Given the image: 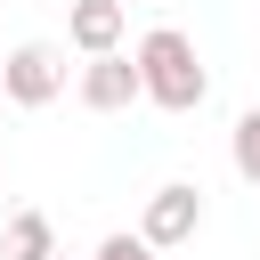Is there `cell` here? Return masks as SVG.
<instances>
[{"instance_id": "1", "label": "cell", "mask_w": 260, "mask_h": 260, "mask_svg": "<svg viewBox=\"0 0 260 260\" xmlns=\"http://www.w3.org/2000/svg\"><path fill=\"white\" fill-rule=\"evenodd\" d=\"M130 57H138V81H146V106H162V114H195V106L211 98V73H203V57H195V41H187L179 24H154Z\"/></svg>"}, {"instance_id": "2", "label": "cell", "mask_w": 260, "mask_h": 260, "mask_svg": "<svg viewBox=\"0 0 260 260\" xmlns=\"http://www.w3.org/2000/svg\"><path fill=\"white\" fill-rule=\"evenodd\" d=\"M65 89V57L49 49V41H16L8 57H0V98L8 106H49Z\"/></svg>"}, {"instance_id": "3", "label": "cell", "mask_w": 260, "mask_h": 260, "mask_svg": "<svg viewBox=\"0 0 260 260\" xmlns=\"http://www.w3.org/2000/svg\"><path fill=\"white\" fill-rule=\"evenodd\" d=\"M195 228H203V187L195 179H171V187H154L146 195V211H138V236L146 244H195Z\"/></svg>"}, {"instance_id": "4", "label": "cell", "mask_w": 260, "mask_h": 260, "mask_svg": "<svg viewBox=\"0 0 260 260\" xmlns=\"http://www.w3.org/2000/svg\"><path fill=\"white\" fill-rule=\"evenodd\" d=\"M130 98H146L138 57H130V49H98V57L81 65V106H89V114H122Z\"/></svg>"}, {"instance_id": "5", "label": "cell", "mask_w": 260, "mask_h": 260, "mask_svg": "<svg viewBox=\"0 0 260 260\" xmlns=\"http://www.w3.org/2000/svg\"><path fill=\"white\" fill-rule=\"evenodd\" d=\"M122 32H130V8H122V0H73V8H65V41H73L81 57L122 49Z\"/></svg>"}, {"instance_id": "6", "label": "cell", "mask_w": 260, "mask_h": 260, "mask_svg": "<svg viewBox=\"0 0 260 260\" xmlns=\"http://www.w3.org/2000/svg\"><path fill=\"white\" fill-rule=\"evenodd\" d=\"M57 252V228L41 219V211H16L8 228H0V260H49Z\"/></svg>"}, {"instance_id": "7", "label": "cell", "mask_w": 260, "mask_h": 260, "mask_svg": "<svg viewBox=\"0 0 260 260\" xmlns=\"http://www.w3.org/2000/svg\"><path fill=\"white\" fill-rule=\"evenodd\" d=\"M228 162H236V179H244V187H260V106H252V114H236V130H228Z\"/></svg>"}, {"instance_id": "8", "label": "cell", "mask_w": 260, "mask_h": 260, "mask_svg": "<svg viewBox=\"0 0 260 260\" xmlns=\"http://www.w3.org/2000/svg\"><path fill=\"white\" fill-rule=\"evenodd\" d=\"M89 260H162V244H146V236H106Z\"/></svg>"}, {"instance_id": "9", "label": "cell", "mask_w": 260, "mask_h": 260, "mask_svg": "<svg viewBox=\"0 0 260 260\" xmlns=\"http://www.w3.org/2000/svg\"><path fill=\"white\" fill-rule=\"evenodd\" d=\"M49 260H65V252H49Z\"/></svg>"}, {"instance_id": "10", "label": "cell", "mask_w": 260, "mask_h": 260, "mask_svg": "<svg viewBox=\"0 0 260 260\" xmlns=\"http://www.w3.org/2000/svg\"><path fill=\"white\" fill-rule=\"evenodd\" d=\"M0 57H8V49H0Z\"/></svg>"}]
</instances>
